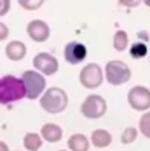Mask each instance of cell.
I'll list each match as a JSON object with an SVG mask.
<instances>
[{
	"mask_svg": "<svg viewBox=\"0 0 150 151\" xmlns=\"http://www.w3.org/2000/svg\"><path fill=\"white\" fill-rule=\"evenodd\" d=\"M0 151H9V146L5 142H2V141H0Z\"/></svg>",
	"mask_w": 150,
	"mask_h": 151,
	"instance_id": "25",
	"label": "cell"
},
{
	"mask_svg": "<svg viewBox=\"0 0 150 151\" xmlns=\"http://www.w3.org/2000/svg\"><path fill=\"white\" fill-rule=\"evenodd\" d=\"M145 4H147V5L150 7V0H145Z\"/></svg>",
	"mask_w": 150,
	"mask_h": 151,
	"instance_id": "26",
	"label": "cell"
},
{
	"mask_svg": "<svg viewBox=\"0 0 150 151\" xmlns=\"http://www.w3.org/2000/svg\"><path fill=\"white\" fill-rule=\"evenodd\" d=\"M42 4H44L42 0H39V2H28V0H19V5H21L23 9H39V7H40Z\"/></svg>",
	"mask_w": 150,
	"mask_h": 151,
	"instance_id": "20",
	"label": "cell"
},
{
	"mask_svg": "<svg viewBox=\"0 0 150 151\" xmlns=\"http://www.w3.org/2000/svg\"><path fill=\"white\" fill-rule=\"evenodd\" d=\"M103 82V71L98 64L91 63L87 66H84V70L80 71V83L87 89H96L100 87Z\"/></svg>",
	"mask_w": 150,
	"mask_h": 151,
	"instance_id": "7",
	"label": "cell"
},
{
	"mask_svg": "<svg viewBox=\"0 0 150 151\" xmlns=\"http://www.w3.org/2000/svg\"><path fill=\"white\" fill-rule=\"evenodd\" d=\"M5 54H7L9 59L21 61L26 56V45L23 42H19V40H14V42H11L9 45L5 47Z\"/></svg>",
	"mask_w": 150,
	"mask_h": 151,
	"instance_id": "11",
	"label": "cell"
},
{
	"mask_svg": "<svg viewBox=\"0 0 150 151\" xmlns=\"http://www.w3.org/2000/svg\"><path fill=\"white\" fill-rule=\"evenodd\" d=\"M26 31H28V37H30L33 42H45V40L49 38V35H51L49 26L45 24L44 21H40V19L30 21Z\"/></svg>",
	"mask_w": 150,
	"mask_h": 151,
	"instance_id": "9",
	"label": "cell"
},
{
	"mask_svg": "<svg viewBox=\"0 0 150 151\" xmlns=\"http://www.w3.org/2000/svg\"><path fill=\"white\" fill-rule=\"evenodd\" d=\"M105 75L112 85H122L131 78V70L122 61H110L105 68Z\"/></svg>",
	"mask_w": 150,
	"mask_h": 151,
	"instance_id": "4",
	"label": "cell"
},
{
	"mask_svg": "<svg viewBox=\"0 0 150 151\" xmlns=\"http://www.w3.org/2000/svg\"><path fill=\"white\" fill-rule=\"evenodd\" d=\"M33 66L40 71V73H44V75H54L56 71H58V61L54 56H51V54H47V52H40V54H37L35 58H33Z\"/></svg>",
	"mask_w": 150,
	"mask_h": 151,
	"instance_id": "8",
	"label": "cell"
},
{
	"mask_svg": "<svg viewBox=\"0 0 150 151\" xmlns=\"http://www.w3.org/2000/svg\"><path fill=\"white\" fill-rule=\"evenodd\" d=\"M40 134H42V139H45L47 142H58L63 137V130L56 123H45L40 130Z\"/></svg>",
	"mask_w": 150,
	"mask_h": 151,
	"instance_id": "12",
	"label": "cell"
},
{
	"mask_svg": "<svg viewBox=\"0 0 150 151\" xmlns=\"http://www.w3.org/2000/svg\"><path fill=\"white\" fill-rule=\"evenodd\" d=\"M68 104V96L66 92L60 89V87H51L44 92V96L40 97V106L51 115L61 113Z\"/></svg>",
	"mask_w": 150,
	"mask_h": 151,
	"instance_id": "2",
	"label": "cell"
},
{
	"mask_svg": "<svg viewBox=\"0 0 150 151\" xmlns=\"http://www.w3.org/2000/svg\"><path fill=\"white\" fill-rule=\"evenodd\" d=\"M138 38H140V40H145V44H147L149 35H147V33H143V31H138Z\"/></svg>",
	"mask_w": 150,
	"mask_h": 151,
	"instance_id": "23",
	"label": "cell"
},
{
	"mask_svg": "<svg viewBox=\"0 0 150 151\" xmlns=\"http://www.w3.org/2000/svg\"><path fill=\"white\" fill-rule=\"evenodd\" d=\"M25 148L28 151H39L40 150V146H42V137L39 136V134H33V132H30V134H26L25 136Z\"/></svg>",
	"mask_w": 150,
	"mask_h": 151,
	"instance_id": "15",
	"label": "cell"
},
{
	"mask_svg": "<svg viewBox=\"0 0 150 151\" xmlns=\"http://www.w3.org/2000/svg\"><path fill=\"white\" fill-rule=\"evenodd\" d=\"M21 82H23L25 94H26L25 97H28V99H37L45 89L44 75H40V73H37V71H33V70L25 71V73H23V78H21Z\"/></svg>",
	"mask_w": 150,
	"mask_h": 151,
	"instance_id": "3",
	"label": "cell"
},
{
	"mask_svg": "<svg viewBox=\"0 0 150 151\" xmlns=\"http://www.w3.org/2000/svg\"><path fill=\"white\" fill-rule=\"evenodd\" d=\"M119 4H122V5H131V7H136L138 5V2H119Z\"/></svg>",
	"mask_w": 150,
	"mask_h": 151,
	"instance_id": "24",
	"label": "cell"
},
{
	"mask_svg": "<svg viewBox=\"0 0 150 151\" xmlns=\"http://www.w3.org/2000/svg\"><path fill=\"white\" fill-rule=\"evenodd\" d=\"M147 44H143V42H138L135 45H131V56L135 58V59H140V58H145L147 56Z\"/></svg>",
	"mask_w": 150,
	"mask_h": 151,
	"instance_id": "17",
	"label": "cell"
},
{
	"mask_svg": "<svg viewBox=\"0 0 150 151\" xmlns=\"http://www.w3.org/2000/svg\"><path fill=\"white\" fill-rule=\"evenodd\" d=\"M87 56V49L86 45L79 44V42H70L68 45L65 47V59L68 61L70 64H79L86 59Z\"/></svg>",
	"mask_w": 150,
	"mask_h": 151,
	"instance_id": "10",
	"label": "cell"
},
{
	"mask_svg": "<svg viewBox=\"0 0 150 151\" xmlns=\"http://www.w3.org/2000/svg\"><path fill=\"white\" fill-rule=\"evenodd\" d=\"M68 148H70V151H87L89 141H87V137L82 136V134H74L68 139Z\"/></svg>",
	"mask_w": 150,
	"mask_h": 151,
	"instance_id": "13",
	"label": "cell"
},
{
	"mask_svg": "<svg viewBox=\"0 0 150 151\" xmlns=\"http://www.w3.org/2000/svg\"><path fill=\"white\" fill-rule=\"evenodd\" d=\"M127 33L126 31H115V35H114V49L115 50H119V52H122V50H126V47H127Z\"/></svg>",
	"mask_w": 150,
	"mask_h": 151,
	"instance_id": "16",
	"label": "cell"
},
{
	"mask_svg": "<svg viewBox=\"0 0 150 151\" xmlns=\"http://www.w3.org/2000/svg\"><path fill=\"white\" fill-rule=\"evenodd\" d=\"M80 111L87 118H100L106 113V101L101 96L92 94L89 97H86V101L80 106Z\"/></svg>",
	"mask_w": 150,
	"mask_h": 151,
	"instance_id": "5",
	"label": "cell"
},
{
	"mask_svg": "<svg viewBox=\"0 0 150 151\" xmlns=\"http://www.w3.org/2000/svg\"><path fill=\"white\" fill-rule=\"evenodd\" d=\"M9 9H11V2L9 0H0V16L9 12Z\"/></svg>",
	"mask_w": 150,
	"mask_h": 151,
	"instance_id": "21",
	"label": "cell"
},
{
	"mask_svg": "<svg viewBox=\"0 0 150 151\" xmlns=\"http://www.w3.org/2000/svg\"><path fill=\"white\" fill-rule=\"evenodd\" d=\"M7 35H9V28H7L4 23H0V40H5Z\"/></svg>",
	"mask_w": 150,
	"mask_h": 151,
	"instance_id": "22",
	"label": "cell"
},
{
	"mask_svg": "<svg viewBox=\"0 0 150 151\" xmlns=\"http://www.w3.org/2000/svg\"><path fill=\"white\" fill-rule=\"evenodd\" d=\"M25 94V87L23 82L19 78H16L12 75H5L0 78V103L2 104H9L23 99Z\"/></svg>",
	"mask_w": 150,
	"mask_h": 151,
	"instance_id": "1",
	"label": "cell"
},
{
	"mask_svg": "<svg viewBox=\"0 0 150 151\" xmlns=\"http://www.w3.org/2000/svg\"><path fill=\"white\" fill-rule=\"evenodd\" d=\"M140 130H141V134L145 137L150 139V111L145 113V115L140 118Z\"/></svg>",
	"mask_w": 150,
	"mask_h": 151,
	"instance_id": "18",
	"label": "cell"
},
{
	"mask_svg": "<svg viewBox=\"0 0 150 151\" xmlns=\"http://www.w3.org/2000/svg\"><path fill=\"white\" fill-rule=\"evenodd\" d=\"M136 136H138V130H136L135 127H127V129H124L120 141H122L124 144H129V142H133L136 139Z\"/></svg>",
	"mask_w": 150,
	"mask_h": 151,
	"instance_id": "19",
	"label": "cell"
},
{
	"mask_svg": "<svg viewBox=\"0 0 150 151\" xmlns=\"http://www.w3.org/2000/svg\"><path fill=\"white\" fill-rule=\"evenodd\" d=\"M127 103L136 111H145L150 108V91L143 85L133 87L127 94Z\"/></svg>",
	"mask_w": 150,
	"mask_h": 151,
	"instance_id": "6",
	"label": "cell"
},
{
	"mask_svg": "<svg viewBox=\"0 0 150 151\" xmlns=\"http://www.w3.org/2000/svg\"><path fill=\"white\" fill-rule=\"evenodd\" d=\"M91 142H92L96 148H106V146L112 142V136H110L106 130H103V129H98V130L92 132Z\"/></svg>",
	"mask_w": 150,
	"mask_h": 151,
	"instance_id": "14",
	"label": "cell"
}]
</instances>
